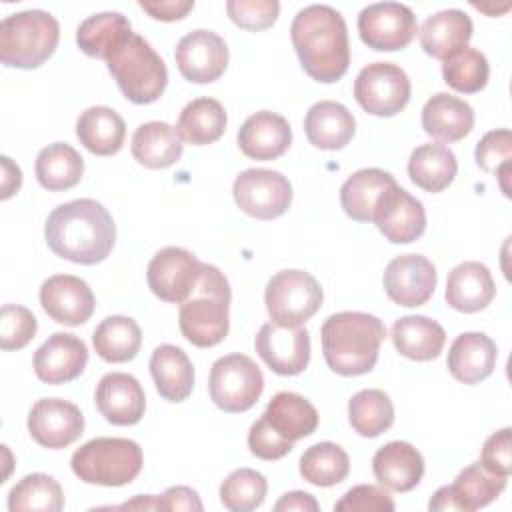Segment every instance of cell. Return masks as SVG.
<instances>
[{
	"label": "cell",
	"instance_id": "cell-50",
	"mask_svg": "<svg viewBox=\"0 0 512 512\" xmlns=\"http://www.w3.org/2000/svg\"><path fill=\"white\" fill-rule=\"evenodd\" d=\"M248 448L256 458L262 460H280L292 448L294 442L282 438L262 416L248 430Z\"/></svg>",
	"mask_w": 512,
	"mask_h": 512
},
{
	"label": "cell",
	"instance_id": "cell-25",
	"mask_svg": "<svg viewBox=\"0 0 512 512\" xmlns=\"http://www.w3.org/2000/svg\"><path fill=\"white\" fill-rule=\"evenodd\" d=\"M496 358L498 350L490 336L482 332H464L450 344L446 366L458 382L478 384L494 372Z\"/></svg>",
	"mask_w": 512,
	"mask_h": 512
},
{
	"label": "cell",
	"instance_id": "cell-42",
	"mask_svg": "<svg viewBox=\"0 0 512 512\" xmlns=\"http://www.w3.org/2000/svg\"><path fill=\"white\" fill-rule=\"evenodd\" d=\"M64 508L62 486L48 474H28L8 494L10 512H60Z\"/></svg>",
	"mask_w": 512,
	"mask_h": 512
},
{
	"label": "cell",
	"instance_id": "cell-3",
	"mask_svg": "<svg viewBox=\"0 0 512 512\" xmlns=\"http://www.w3.org/2000/svg\"><path fill=\"white\" fill-rule=\"evenodd\" d=\"M386 338L384 322L368 312H336L320 328L322 352L330 370L340 376L368 374Z\"/></svg>",
	"mask_w": 512,
	"mask_h": 512
},
{
	"label": "cell",
	"instance_id": "cell-22",
	"mask_svg": "<svg viewBox=\"0 0 512 512\" xmlns=\"http://www.w3.org/2000/svg\"><path fill=\"white\" fill-rule=\"evenodd\" d=\"M290 144L292 128L288 120L270 110L248 116L238 130V146L252 160H276Z\"/></svg>",
	"mask_w": 512,
	"mask_h": 512
},
{
	"label": "cell",
	"instance_id": "cell-5",
	"mask_svg": "<svg viewBox=\"0 0 512 512\" xmlns=\"http://www.w3.org/2000/svg\"><path fill=\"white\" fill-rule=\"evenodd\" d=\"M58 40L60 26L50 12L10 14L0 22V60L10 68H38L54 54Z\"/></svg>",
	"mask_w": 512,
	"mask_h": 512
},
{
	"label": "cell",
	"instance_id": "cell-45",
	"mask_svg": "<svg viewBox=\"0 0 512 512\" xmlns=\"http://www.w3.org/2000/svg\"><path fill=\"white\" fill-rule=\"evenodd\" d=\"M268 492L264 474L252 468H238L220 486V502L230 512H250L258 508Z\"/></svg>",
	"mask_w": 512,
	"mask_h": 512
},
{
	"label": "cell",
	"instance_id": "cell-40",
	"mask_svg": "<svg viewBox=\"0 0 512 512\" xmlns=\"http://www.w3.org/2000/svg\"><path fill=\"white\" fill-rule=\"evenodd\" d=\"M504 488H506V476L492 474L480 462L466 466L456 476L454 484L448 486L456 502V510H462V512H474L478 508L488 506L502 494Z\"/></svg>",
	"mask_w": 512,
	"mask_h": 512
},
{
	"label": "cell",
	"instance_id": "cell-30",
	"mask_svg": "<svg viewBox=\"0 0 512 512\" xmlns=\"http://www.w3.org/2000/svg\"><path fill=\"white\" fill-rule=\"evenodd\" d=\"M390 338L402 356L416 362H426L440 356L446 342V332L436 320L410 314L394 322Z\"/></svg>",
	"mask_w": 512,
	"mask_h": 512
},
{
	"label": "cell",
	"instance_id": "cell-49",
	"mask_svg": "<svg viewBox=\"0 0 512 512\" xmlns=\"http://www.w3.org/2000/svg\"><path fill=\"white\" fill-rule=\"evenodd\" d=\"M394 508L392 496L374 484H358L334 504L338 512H392Z\"/></svg>",
	"mask_w": 512,
	"mask_h": 512
},
{
	"label": "cell",
	"instance_id": "cell-10",
	"mask_svg": "<svg viewBox=\"0 0 512 512\" xmlns=\"http://www.w3.org/2000/svg\"><path fill=\"white\" fill-rule=\"evenodd\" d=\"M232 196L244 214L258 220H272L290 208L292 184L278 170L248 168L236 176Z\"/></svg>",
	"mask_w": 512,
	"mask_h": 512
},
{
	"label": "cell",
	"instance_id": "cell-54",
	"mask_svg": "<svg viewBox=\"0 0 512 512\" xmlns=\"http://www.w3.org/2000/svg\"><path fill=\"white\" fill-rule=\"evenodd\" d=\"M276 512H318L320 504L316 502V498L308 492L302 490H294V492H286L276 504H274Z\"/></svg>",
	"mask_w": 512,
	"mask_h": 512
},
{
	"label": "cell",
	"instance_id": "cell-47",
	"mask_svg": "<svg viewBox=\"0 0 512 512\" xmlns=\"http://www.w3.org/2000/svg\"><path fill=\"white\" fill-rule=\"evenodd\" d=\"M38 330L34 314L20 304H4L0 310V348L20 350L24 348Z\"/></svg>",
	"mask_w": 512,
	"mask_h": 512
},
{
	"label": "cell",
	"instance_id": "cell-9",
	"mask_svg": "<svg viewBox=\"0 0 512 512\" xmlns=\"http://www.w3.org/2000/svg\"><path fill=\"white\" fill-rule=\"evenodd\" d=\"M208 390L212 402L230 414L250 410L262 390L264 376L258 364L246 354H228L218 358L210 368Z\"/></svg>",
	"mask_w": 512,
	"mask_h": 512
},
{
	"label": "cell",
	"instance_id": "cell-12",
	"mask_svg": "<svg viewBox=\"0 0 512 512\" xmlns=\"http://www.w3.org/2000/svg\"><path fill=\"white\" fill-rule=\"evenodd\" d=\"M418 32L414 12L400 2L368 4L358 14L360 40L378 52L406 48Z\"/></svg>",
	"mask_w": 512,
	"mask_h": 512
},
{
	"label": "cell",
	"instance_id": "cell-14",
	"mask_svg": "<svg viewBox=\"0 0 512 512\" xmlns=\"http://www.w3.org/2000/svg\"><path fill=\"white\" fill-rule=\"evenodd\" d=\"M254 348L268 368L280 376H296L310 362V334L302 326L266 322L254 338Z\"/></svg>",
	"mask_w": 512,
	"mask_h": 512
},
{
	"label": "cell",
	"instance_id": "cell-28",
	"mask_svg": "<svg viewBox=\"0 0 512 512\" xmlns=\"http://www.w3.org/2000/svg\"><path fill=\"white\" fill-rule=\"evenodd\" d=\"M472 38V20L464 10H440L424 20L420 26V44L432 58L446 60L460 48L468 46Z\"/></svg>",
	"mask_w": 512,
	"mask_h": 512
},
{
	"label": "cell",
	"instance_id": "cell-41",
	"mask_svg": "<svg viewBox=\"0 0 512 512\" xmlns=\"http://www.w3.org/2000/svg\"><path fill=\"white\" fill-rule=\"evenodd\" d=\"M348 420L354 432L364 438H376L394 422V406L390 396L378 388L356 392L348 402Z\"/></svg>",
	"mask_w": 512,
	"mask_h": 512
},
{
	"label": "cell",
	"instance_id": "cell-21",
	"mask_svg": "<svg viewBox=\"0 0 512 512\" xmlns=\"http://www.w3.org/2000/svg\"><path fill=\"white\" fill-rule=\"evenodd\" d=\"M96 408L114 426L138 424L146 410L140 382L126 372H110L100 378L94 394Z\"/></svg>",
	"mask_w": 512,
	"mask_h": 512
},
{
	"label": "cell",
	"instance_id": "cell-36",
	"mask_svg": "<svg viewBox=\"0 0 512 512\" xmlns=\"http://www.w3.org/2000/svg\"><path fill=\"white\" fill-rule=\"evenodd\" d=\"M458 162L454 152L440 144L430 142L412 150L408 158L410 180L426 192H442L448 188L456 176Z\"/></svg>",
	"mask_w": 512,
	"mask_h": 512
},
{
	"label": "cell",
	"instance_id": "cell-7",
	"mask_svg": "<svg viewBox=\"0 0 512 512\" xmlns=\"http://www.w3.org/2000/svg\"><path fill=\"white\" fill-rule=\"evenodd\" d=\"M142 448L128 438H92L70 460L72 472L86 484L124 486L142 470Z\"/></svg>",
	"mask_w": 512,
	"mask_h": 512
},
{
	"label": "cell",
	"instance_id": "cell-26",
	"mask_svg": "<svg viewBox=\"0 0 512 512\" xmlns=\"http://www.w3.org/2000/svg\"><path fill=\"white\" fill-rule=\"evenodd\" d=\"M304 132L312 146L320 150H340L352 140L356 120L344 104L320 100L306 112Z\"/></svg>",
	"mask_w": 512,
	"mask_h": 512
},
{
	"label": "cell",
	"instance_id": "cell-19",
	"mask_svg": "<svg viewBox=\"0 0 512 512\" xmlns=\"http://www.w3.org/2000/svg\"><path fill=\"white\" fill-rule=\"evenodd\" d=\"M40 304L54 322L80 326L92 316L96 300L92 288L82 278L54 274L40 286Z\"/></svg>",
	"mask_w": 512,
	"mask_h": 512
},
{
	"label": "cell",
	"instance_id": "cell-51",
	"mask_svg": "<svg viewBox=\"0 0 512 512\" xmlns=\"http://www.w3.org/2000/svg\"><path fill=\"white\" fill-rule=\"evenodd\" d=\"M480 464L492 474L510 476L512 472V428H502L490 434L480 452Z\"/></svg>",
	"mask_w": 512,
	"mask_h": 512
},
{
	"label": "cell",
	"instance_id": "cell-32",
	"mask_svg": "<svg viewBox=\"0 0 512 512\" xmlns=\"http://www.w3.org/2000/svg\"><path fill=\"white\" fill-rule=\"evenodd\" d=\"M76 136L80 144L96 156H112L120 152L126 138L122 116L108 106H90L76 120Z\"/></svg>",
	"mask_w": 512,
	"mask_h": 512
},
{
	"label": "cell",
	"instance_id": "cell-46",
	"mask_svg": "<svg viewBox=\"0 0 512 512\" xmlns=\"http://www.w3.org/2000/svg\"><path fill=\"white\" fill-rule=\"evenodd\" d=\"M474 158L476 164L488 172V174H496V178L500 180V188L506 196H510L508 192V184H506V176L510 172V160H512V136L508 128H498V130H490L486 132L474 150Z\"/></svg>",
	"mask_w": 512,
	"mask_h": 512
},
{
	"label": "cell",
	"instance_id": "cell-37",
	"mask_svg": "<svg viewBox=\"0 0 512 512\" xmlns=\"http://www.w3.org/2000/svg\"><path fill=\"white\" fill-rule=\"evenodd\" d=\"M36 180L50 192L74 188L84 174L82 156L66 142H54L44 146L34 164Z\"/></svg>",
	"mask_w": 512,
	"mask_h": 512
},
{
	"label": "cell",
	"instance_id": "cell-55",
	"mask_svg": "<svg viewBox=\"0 0 512 512\" xmlns=\"http://www.w3.org/2000/svg\"><path fill=\"white\" fill-rule=\"evenodd\" d=\"M22 184V172L20 168L8 158L2 156V200H8L14 192L20 190Z\"/></svg>",
	"mask_w": 512,
	"mask_h": 512
},
{
	"label": "cell",
	"instance_id": "cell-48",
	"mask_svg": "<svg viewBox=\"0 0 512 512\" xmlns=\"http://www.w3.org/2000/svg\"><path fill=\"white\" fill-rule=\"evenodd\" d=\"M226 12L236 26L258 32L276 22L280 4L276 0H228Z\"/></svg>",
	"mask_w": 512,
	"mask_h": 512
},
{
	"label": "cell",
	"instance_id": "cell-15",
	"mask_svg": "<svg viewBox=\"0 0 512 512\" xmlns=\"http://www.w3.org/2000/svg\"><path fill=\"white\" fill-rule=\"evenodd\" d=\"M174 60L188 82L208 84L224 74L228 66V46L216 32L198 28L178 40Z\"/></svg>",
	"mask_w": 512,
	"mask_h": 512
},
{
	"label": "cell",
	"instance_id": "cell-35",
	"mask_svg": "<svg viewBox=\"0 0 512 512\" xmlns=\"http://www.w3.org/2000/svg\"><path fill=\"white\" fill-rule=\"evenodd\" d=\"M132 34L130 20L120 12H98L76 28L78 48L92 58L106 60Z\"/></svg>",
	"mask_w": 512,
	"mask_h": 512
},
{
	"label": "cell",
	"instance_id": "cell-24",
	"mask_svg": "<svg viewBox=\"0 0 512 512\" xmlns=\"http://www.w3.org/2000/svg\"><path fill=\"white\" fill-rule=\"evenodd\" d=\"M372 470L384 488L410 492L424 476V458L410 442L394 440L376 450Z\"/></svg>",
	"mask_w": 512,
	"mask_h": 512
},
{
	"label": "cell",
	"instance_id": "cell-39",
	"mask_svg": "<svg viewBox=\"0 0 512 512\" xmlns=\"http://www.w3.org/2000/svg\"><path fill=\"white\" fill-rule=\"evenodd\" d=\"M92 344L102 360L112 364L128 362L140 350L142 330L134 318L114 314L104 318L96 326L92 334Z\"/></svg>",
	"mask_w": 512,
	"mask_h": 512
},
{
	"label": "cell",
	"instance_id": "cell-2",
	"mask_svg": "<svg viewBox=\"0 0 512 512\" xmlns=\"http://www.w3.org/2000/svg\"><path fill=\"white\" fill-rule=\"evenodd\" d=\"M290 38L304 72L322 84L340 80L350 64L348 30L342 14L326 4H310L292 20Z\"/></svg>",
	"mask_w": 512,
	"mask_h": 512
},
{
	"label": "cell",
	"instance_id": "cell-11",
	"mask_svg": "<svg viewBox=\"0 0 512 512\" xmlns=\"http://www.w3.org/2000/svg\"><path fill=\"white\" fill-rule=\"evenodd\" d=\"M410 78L392 62H372L354 80L356 102L372 116H394L410 100Z\"/></svg>",
	"mask_w": 512,
	"mask_h": 512
},
{
	"label": "cell",
	"instance_id": "cell-6",
	"mask_svg": "<svg viewBox=\"0 0 512 512\" xmlns=\"http://www.w3.org/2000/svg\"><path fill=\"white\" fill-rule=\"evenodd\" d=\"M106 64L120 92L134 104L156 102L168 84L164 60L150 42L136 32L106 58Z\"/></svg>",
	"mask_w": 512,
	"mask_h": 512
},
{
	"label": "cell",
	"instance_id": "cell-27",
	"mask_svg": "<svg viewBox=\"0 0 512 512\" xmlns=\"http://www.w3.org/2000/svg\"><path fill=\"white\" fill-rule=\"evenodd\" d=\"M422 128L440 142H458L474 128V110L466 100L438 92L422 108Z\"/></svg>",
	"mask_w": 512,
	"mask_h": 512
},
{
	"label": "cell",
	"instance_id": "cell-52",
	"mask_svg": "<svg viewBox=\"0 0 512 512\" xmlns=\"http://www.w3.org/2000/svg\"><path fill=\"white\" fill-rule=\"evenodd\" d=\"M138 6L144 12H148L154 20L174 22V20L184 18L194 8V0H156V2L140 0Z\"/></svg>",
	"mask_w": 512,
	"mask_h": 512
},
{
	"label": "cell",
	"instance_id": "cell-4",
	"mask_svg": "<svg viewBox=\"0 0 512 512\" xmlns=\"http://www.w3.org/2000/svg\"><path fill=\"white\" fill-rule=\"evenodd\" d=\"M230 284L212 264H202L200 280L188 300L180 304L178 326L182 336L198 346L220 344L230 328Z\"/></svg>",
	"mask_w": 512,
	"mask_h": 512
},
{
	"label": "cell",
	"instance_id": "cell-38",
	"mask_svg": "<svg viewBox=\"0 0 512 512\" xmlns=\"http://www.w3.org/2000/svg\"><path fill=\"white\" fill-rule=\"evenodd\" d=\"M228 124L224 106L214 98H196L188 102L178 116V134L192 146L216 142Z\"/></svg>",
	"mask_w": 512,
	"mask_h": 512
},
{
	"label": "cell",
	"instance_id": "cell-29",
	"mask_svg": "<svg viewBox=\"0 0 512 512\" xmlns=\"http://www.w3.org/2000/svg\"><path fill=\"white\" fill-rule=\"evenodd\" d=\"M150 374L158 394L168 402H184L194 388V366L174 344H160L150 356Z\"/></svg>",
	"mask_w": 512,
	"mask_h": 512
},
{
	"label": "cell",
	"instance_id": "cell-34",
	"mask_svg": "<svg viewBox=\"0 0 512 512\" xmlns=\"http://www.w3.org/2000/svg\"><path fill=\"white\" fill-rule=\"evenodd\" d=\"M262 418L290 442L310 436L318 426L316 408L304 396L286 390L272 396Z\"/></svg>",
	"mask_w": 512,
	"mask_h": 512
},
{
	"label": "cell",
	"instance_id": "cell-13",
	"mask_svg": "<svg viewBox=\"0 0 512 512\" xmlns=\"http://www.w3.org/2000/svg\"><path fill=\"white\" fill-rule=\"evenodd\" d=\"M202 264L192 252L180 246L158 250L146 268V280L154 296L170 304H182L194 292Z\"/></svg>",
	"mask_w": 512,
	"mask_h": 512
},
{
	"label": "cell",
	"instance_id": "cell-1",
	"mask_svg": "<svg viewBox=\"0 0 512 512\" xmlns=\"http://www.w3.org/2000/svg\"><path fill=\"white\" fill-rule=\"evenodd\" d=\"M48 248L74 264L92 266L108 258L116 240L112 214L92 198H78L56 206L46 218Z\"/></svg>",
	"mask_w": 512,
	"mask_h": 512
},
{
	"label": "cell",
	"instance_id": "cell-53",
	"mask_svg": "<svg viewBox=\"0 0 512 512\" xmlns=\"http://www.w3.org/2000/svg\"><path fill=\"white\" fill-rule=\"evenodd\" d=\"M160 510L172 512V510H194L200 512L204 506L200 502V496L196 490L188 486H172L162 496H158Z\"/></svg>",
	"mask_w": 512,
	"mask_h": 512
},
{
	"label": "cell",
	"instance_id": "cell-23",
	"mask_svg": "<svg viewBox=\"0 0 512 512\" xmlns=\"http://www.w3.org/2000/svg\"><path fill=\"white\" fill-rule=\"evenodd\" d=\"M496 296V284L486 264L468 260L454 266L446 280L444 298L458 312L472 314L484 310Z\"/></svg>",
	"mask_w": 512,
	"mask_h": 512
},
{
	"label": "cell",
	"instance_id": "cell-43",
	"mask_svg": "<svg viewBox=\"0 0 512 512\" xmlns=\"http://www.w3.org/2000/svg\"><path fill=\"white\" fill-rule=\"evenodd\" d=\"M350 472V460L342 446L334 442H318L300 456V474L314 486H336Z\"/></svg>",
	"mask_w": 512,
	"mask_h": 512
},
{
	"label": "cell",
	"instance_id": "cell-8",
	"mask_svg": "<svg viewBox=\"0 0 512 512\" xmlns=\"http://www.w3.org/2000/svg\"><path fill=\"white\" fill-rule=\"evenodd\" d=\"M320 282L304 270H280L276 272L264 292L266 310L276 324L302 326L322 306Z\"/></svg>",
	"mask_w": 512,
	"mask_h": 512
},
{
	"label": "cell",
	"instance_id": "cell-56",
	"mask_svg": "<svg viewBox=\"0 0 512 512\" xmlns=\"http://www.w3.org/2000/svg\"><path fill=\"white\" fill-rule=\"evenodd\" d=\"M118 508H122V510H160V504H158V496H136L134 500L124 502Z\"/></svg>",
	"mask_w": 512,
	"mask_h": 512
},
{
	"label": "cell",
	"instance_id": "cell-33",
	"mask_svg": "<svg viewBox=\"0 0 512 512\" xmlns=\"http://www.w3.org/2000/svg\"><path fill=\"white\" fill-rule=\"evenodd\" d=\"M394 176L380 168H362L346 178L340 188V204L344 212L356 222H372L374 208L384 194L394 184Z\"/></svg>",
	"mask_w": 512,
	"mask_h": 512
},
{
	"label": "cell",
	"instance_id": "cell-16",
	"mask_svg": "<svg viewBox=\"0 0 512 512\" xmlns=\"http://www.w3.org/2000/svg\"><path fill=\"white\" fill-rule=\"evenodd\" d=\"M436 268L420 254H402L384 268L382 284L392 302L404 308H416L430 300L436 288Z\"/></svg>",
	"mask_w": 512,
	"mask_h": 512
},
{
	"label": "cell",
	"instance_id": "cell-18",
	"mask_svg": "<svg viewBox=\"0 0 512 512\" xmlns=\"http://www.w3.org/2000/svg\"><path fill=\"white\" fill-rule=\"evenodd\" d=\"M30 436L44 448L58 450L76 442L84 430L80 408L62 398H40L28 412Z\"/></svg>",
	"mask_w": 512,
	"mask_h": 512
},
{
	"label": "cell",
	"instance_id": "cell-31",
	"mask_svg": "<svg viewBox=\"0 0 512 512\" xmlns=\"http://www.w3.org/2000/svg\"><path fill=\"white\" fill-rule=\"evenodd\" d=\"M132 156L150 170H162L176 164L182 158V138L168 122H144L134 130Z\"/></svg>",
	"mask_w": 512,
	"mask_h": 512
},
{
	"label": "cell",
	"instance_id": "cell-44",
	"mask_svg": "<svg viewBox=\"0 0 512 512\" xmlns=\"http://www.w3.org/2000/svg\"><path fill=\"white\" fill-rule=\"evenodd\" d=\"M442 76L452 90L462 94H474L486 86L490 76V66L486 56L480 50L472 46H464L444 60Z\"/></svg>",
	"mask_w": 512,
	"mask_h": 512
},
{
	"label": "cell",
	"instance_id": "cell-17",
	"mask_svg": "<svg viewBox=\"0 0 512 512\" xmlns=\"http://www.w3.org/2000/svg\"><path fill=\"white\" fill-rule=\"evenodd\" d=\"M372 222L392 244L418 240L426 230V212L418 198L396 182L380 196Z\"/></svg>",
	"mask_w": 512,
	"mask_h": 512
},
{
	"label": "cell",
	"instance_id": "cell-20",
	"mask_svg": "<svg viewBox=\"0 0 512 512\" xmlns=\"http://www.w3.org/2000/svg\"><path fill=\"white\" fill-rule=\"evenodd\" d=\"M88 362V348L82 338L68 332H54L34 352V372L46 384H64L78 378Z\"/></svg>",
	"mask_w": 512,
	"mask_h": 512
}]
</instances>
